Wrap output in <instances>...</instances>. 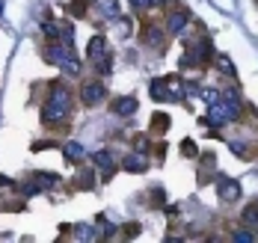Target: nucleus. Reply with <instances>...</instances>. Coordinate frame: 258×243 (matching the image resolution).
I'll return each mask as SVG.
<instances>
[{"label":"nucleus","mask_w":258,"mask_h":243,"mask_svg":"<svg viewBox=\"0 0 258 243\" xmlns=\"http://www.w3.org/2000/svg\"><path fill=\"white\" fill-rule=\"evenodd\" d=\"M72 113V92L62 83H53L51 95L45 101V122H62Z\"/></svg>","instance_id":"obj_1"},{"label":"nucleus","mask_w":258,"mask_h":243,"mask_svg":"<svg viewBox=\"0 0 258 243\" xmlns=\"http://www.w3.org/2000/svg\"><path fill=\"white\" fill-rule=\"evenodd\" d=\"M237 113H240V107H237V101H211V122L214 125H226V122H234L237 119Z\"/></svg>","instance_id":"obj_2"},{"label":"nucleus","mask_w":258,"mask_h":243,"mask_svg":"<svg viewBox=\"0 0 258 243\" xmlns=\"http://www.w3.org/2000/svg\"><path fill=\"white\" fill-rule=\"evenodd\" d=\"M86 56L98 65V71H101V74H110V54H107V42H104L101 36H95V39L89 42Z\"/></svg>","instance_id":"obj_3"},{"label":"nucleus","mask_w":258,"mask_h":243,"mask_svg":"<svg viewBox=\"0 0 258 243\" xmlns=\"http://www.w3.org/2000/svg\"><path fill=\"white\" fill-rule=\"evenodd\" d=\"M104 98V86L95 80H89L86 86H83V104H98Z\"/></svg>","instance_id":"obj_4"},{"label":"nucleus","mask_w":258,"mask_h":243,"mask_svg":"<svg viewBox=\"0 0 258 243\" xmlns=\"http://www.w3.org/2000/svg\"><path fill=\"white\" fill-rule=\"evenodd\" d=\"M113 113H119V116H134V113H137V98H116V101H113Z\"/></svg>","instance_id":"obj_5"},{"label":"nucleus","mask_w":258,"mask_h":243,"mask_svg":"<svg viewBox=\"0 0 258 243\" xmlns=\"http://www.w3.org/2000/svg\"><path fill=\"white\" fill-rule=\"evenodd\" d=\"M217 193H220V199H223V202H234V199L240 196V184H237V181H223Z\"/></svg>","instance_id":"obj_6"},{"label":"nucleus","mask_w":258,"mask_h":243,"mask_svg":"<svg viewBox=\"0 0 258 243\" xmlns=\"http://www.w3.org/2000/svg\"><path fill=\"white\" fill-rule=\"evenodd\" d=\"M187 12H172V15H166V30L169 33H181L184 30V24H187Z\"/></svg>","instance_id":"obj_7"},{"label":"nucleus","mask_w":258,"mask_h":243,"mask_svg":"<svg viewBox=\"0 0 258 243\" xmlns=\"http://www.w3.org/2000/svg\"><path fill=\"white\" fill-rule=\"evenodd\" d=\"M98 9L107 18H119V0H98Z\"/></svg>","instance_id":"obj_8"},{"label":"nucleus","mask_w":258,"mask_h":243,"mask_svg":"<svg viewBox=\"0 0 258 243\" xmlns=\"http://www.w3.org/2000/svg\"><path fill=\"white\" fill-rule=\"evenodd\" d=\"M125 169H128V172H143V169H146V160L137 157V154H131L128 160H125Z\"/></svg>","instance_id":"obj_9"},{"label":"nucleus","mask_w":258,"mask_h":243,"mask_svg":"<svg viewBox=\"0 0 258 243\" xmlns=\"http://www.w3.org/2000/svg\"><path fill=\"white\" fill-rule=\"evenodd\" d=\"M246 225H258V205H252V208H246L243 211V216H240Z\"/></svg>","instance_id":"obj_10"},{"label":"nucleus","mask_w":258,"mask_h":243,"mask_svg":"<svg viewBox=\"0 0 258 243\" xmlns=\"http://www.w3.org/2000/svg\"><path fill=\"white\" fill-rule=\"evenodd\" d=\"M166 128H169V119L157 113V116H155V125H152V131H157V134H160V131H166Z\"/></svg>","instance_id":"obj_11"},{"label":"nucleus","mask_w":258,"mask_h":243,"mask_svg":"<svg viewBox=\"0 0 258 243\" xmlns=\"http://www.w3.org/2000/svg\"><path fill=\"white\" fill-rule=\"evenodd\" d=\"M217 65H220V71H226V74H232V59L229 56H217Z\"/></svg>","instance_id":"obj_12"},{"label":"nucleus","mask_w":258,"mask_h":243,"mask_svg":"<svg viewBox=\"0 0 258 243\" xmlns=\"http://www.w3.org/2000/svg\"><path fill=\"white\" fill-rule=\"evenodd\" d=\"M116 33H119V36H128V33H131V21H128V18H119V24H116Z\"/></svg>","instance_id":"obj_13"},{"label":"nucleus","mask_w":258,"mask_h":243,"mask_svg":"<svg viewBox=\"0 0 258 243\" xmlns=\"http://www.w3.org/2000/svg\"><path fill=\"white\" fill-rule=\"evenodd\" d=\"M66 154H69V157H75V160H78L80 154H83V148H80L78 142H75V145H66Z\"/></svg>","instance_id":"obj_14"},{"label":"nucleus","mask_w":258,"mask_h":243,"mask_svg":"<svg viewBox=\"0 0 258 243\" xmlns=\"http://www.w3.org/2000/svg\"><path fill=\"white\" fill-rule=\"evenodd\" d=\"M234 240L249 243V240H252V231H246V228H243V231H234Z\"/></svg>","instance_id":"obj_15"},{"label":"nucleus","mask_w":258,"mask_h":243,"mask_svg":"<svg viewBox=\"0 0 258 243\" xmlns=\"http://www.w3.org/2000/svg\"><path fill=\"white\" fill-rule=\"evenodd\" d=\"M83 12H86V3L83 0H75L72 3V15H83Z\"/></svg>","instance_id":"obj_16"},{"label":"nucleus","mask_w":258,"mask_h":243,"mask_svg":"<svg viewBox=\"0 0 258 243\" xmlns=\"http://www.w3.org/2000/svg\"><path fill=\"white\" fill-rule=\"evenodd\" d=\"M181 151H184V154H190V157H193V154H196V145H193V142H184V145H181Z\"/></svg>","instance_id":"obj_17"}]
</instances>
